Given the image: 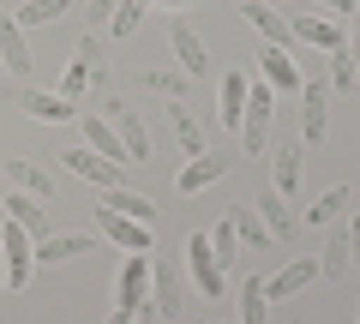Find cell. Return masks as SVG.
<instances>
[{
  "instance_id": "obj_33",
  "label": "cell",
  "mask_w": 360,
  "mask_h": 324,
  "mask_svg": "<svg viewBox=\"0 0 360 324\" xmlns=\"http://www.w3.org/2000/svg\"><path fill=\"white\" fill-rule=\"evenodd\" d=\"M66 6L72 0H30V6H18V25H54V18H66Z\"/></svg>"
},
{
  "instance_id": "obj_9",
  "label": "cell",
  "mask_w": 360,
  "mask_h": 324,
  "mask_svg": "<svg viewBox=\"0 0 360 324\" xmlns=\"http://www.w3.org/2000/svg\"><path fill=\"white\" fill-rule=\"evenodd\" d=\"M258 66H264L258 78H264V84H270L276 96H300V84H307V78H300V60H295V48H270V42H264Z\"/></svg>"
},
{
  "instance_id": "obj_44",
  "label": "cell",
  "mask_w": 360,
  "mask_h": 324,
  "mask_svg": "<svg viewBox=\"0 0 360 324\" xmlns=\"http://www.w3.org/2000/svg\"><path fill=\"white\" fill-rule=\"evenodd\" d=\"M108 324H139V318H132V312H120V306H115V318H108Z\"/></svg>"
},
{
  "instance_id": "obj_5",
  "label": "cell",
  "mask_w": 360,
  "mask_h": 324,
  "mask_svg": "<svg viewBox=\"0 0 360 324\" xmlns=\"http://www.w3.org/2000/svg\"><path fill=\"white\" fill-rule=\"evenodd\" d=\"M96 234H103L108 247H120V252H144V259H150V247H156L150 222L120 216V210H103V205H96Z\"/></svg>"
},
{
  "instance_id": "obj_46",
  "label": "cell",
  "mask_w": 360,
  "mask_h": 324,
  "mask_svg": "<svg viewBox=\"0 0 360 324\" xmlns=\"http://www.w3.org/2000/svg\"><path fill=\"white\" fill-rule=\"evenodd\" d=\"M0 72H6V60H0Z\"/></svg>"
},
{
  "instance_id": "obj_10",
  "label": "cell",
  "mask_w": 360,
  "mask_h": 324,
  "mask_svg": "<svg viewBox=\"0 0 360 324\" xmlns=\"http://www.w3.org/2000/svg\"><path fill=\"white\" fill-rule=\"evenodd\" d=\"M60 162H66V169L78 174V181H90L96 193H108V186H120V162H108V156H96L90 144H72V150H66Z\"/></svg>"
},
{
  "instance_id": "obj_20",
  "label": "cell",
  "mask_w": 360,
  "mask_h": 324,
  "mask_svg": "<svg viewBox=\"0 0 360 324\" xmlns=\"http://www.w3.org/2000/svg\"><path fill=\"white\" fill-rule=\"evenodd\" d=\"M96 247V234L72 228V234H49V240H37V264H66V259H84V252Z\"/></svg>"
},
{
  "instance_id": "obj_39",
  "label": "cell",
  "mask_w": 360,
  "mask_h": 324,
  "mask_svg": "<svg viewBox=\"0 0 360 324\" xmlns=\"http://www.w3.org/2000/svg\"><path fill=\"white\" fill-rule=\"evenodd\" d=\"M348 60H354V78H360V13H348Z\"/></svg>"
},
{
  "instance_id": "obj_38",
  "label": "cell",
  "mask_w": 360,
  "mask_h": 324,
  "mask_svg": "<svg viewBox=\"0 0 360 324\" xmlns=\"http://www.w3.org/2000/svg\"><path fill=\"white\" fill-rule=\"evenodd\" d=\"M312 6H319L324 18H342V25H348V13H360V0H312Z\"/></svg>"
},
{
  "instance_id": "obj_45",
  "label": "cell",
  "mask_w": 360,
  "mask_h": 324,
  "mask_svg": "<svg viewBox=\"0 0 360 324\" xmlns=\"http://www.w3.org/2000/svg\"><path fill=\"white\" fill-rule=\"evenodd\" d=\"M0 294H6V247H0Z\"/></svg>"
},
{
  "instance_id": "obj_13",
  "label": "cell",
  "mask_w": 360,
  "mask_h": 324,
  "mask_svg": "<svg viewBox=\"0 0 360 324\" xmlns=\"http://www.w3.org/2000/svg\"><path fill=\"white\" fill-rule=\"evenodd\" d=\"M240 18H252V30L270 42V48H295V18H288V13L258 6V0H240Z\"/></svg>"
},
{
  "instance_id": "obj_24",
  "label": "cell",
  "mask_w": 360,
  "mask_h": 324,
  "mask_svg": "<svg viewBox=\"0 0 360 324\" xmlns=\"http://www.w3.org/2000/svg\"><path fill=\"white\" fill-rule=\"evenodd\" d=\"M252 210L264 216V228L276 234V240H288V234H295V216H288V198L276 193V186H270V193H258V198H252Z\"/></svg>"
},
{
  "instance_id": "obj_26",
  "label": "cell",
  "mask_w": 360,
  "mask_h": 324,
  "mask_svg": "<svg viewBox=\"0 0 360 324\" xmlns=\"http://www.w3.org/2000/svg\"><path fill=\"white\" fill-rule=\"evenodd\" d=\"M72 60L90 72V84H103V78H108V42L96 37V30H84V37H78V48H72Z\"/></svg>"
},
{
  "instance_id": "obj_19",
  "label": "cell",
  "mask_w": 360,
  "mask_h": 324,
  "mask_svg": "<svg viewBox=\"0 0 360 324\" xmlns=\"http://www.w3.org/2000/svg\"><path fill=\"white\" fill-rule=\"evenodd\" d=\"M300 174H307V156H300L295 144H276V150H270V186H276L283 198H295L300 193Z\"/></svg>"
},
{
  "instance_id": "obj_40",
  "label": "cell",
  "mask_w": 360,
  "mask_h": 324,
  "mask_svg": "<svg viewBox=\"0 0 360 324\" xmlns=\"http://www.w3.org/2000/svg\"><path fill=\"white\" fill-rule=\"evenodd\" d=\"M348 271H360V216H348Z\"/></svg>"
},
{
  "instance_id": "obj_8",
  "label": "cell",
  "mask_w": 360,
  "mask_h": 324,
  "mask_svg": "<svg viewBox=\"0 0 360 324\" xmlns=\"http://www.w3.org/2000/svg\"><path fill=\"white\" fill-rule=\"evenodd\" d=\"M295 42H312L324 54H348V25L342 18H324V13H300L295 18Z\"/></svg>"
},
{
  "instance_id": "obj_2",
  "label": "cell",
  "mask_w": 360,
  "mask_h": 324,
  "mask_svg": "<svg viewBox=\"0 0 360 324\" xmlns=\"http://www.w3.org/2000/svg\"><path fill=\"white\" fill-rule=\"evenodd\" d=\"M270 120H276V91H270L264 78H252V91H246V115H240V150L246 156H264L270 150Z\"/></svg>"
},
{
  "instance_id": "obj_43",
  "label": "cell",
  "mask_w": 360,
  "mask_h": 324,
  "mask_svg": "<svg viewBox=\"0 0 360 324\" xmlns=\"http://www.w3.org/2000/svg\"><path fill=\"white\" fill-rule=\"evenodd\" d=\"M258 6H276V13H295L300 0H258Z\"/></svg>"
},
{
  "instance_id": "obj_42",
  "label": "cell",
  "mask_w": 360,
  "mask_h": 324,
  "mask_svg": "<svg viewBox=\"0 0 360 324\" xmlns=\"http://www.w3.org/2000/svg\"><path fill=\"white\" fill-rule=\"evenodd\" d=\"M150 6H168V13H186V6H193V0H150Z\"/></svg>"
},
{
  "instance_id": "obj_21",
  "label": "cell",
  "mask_w": 360,
  "mask_h": 324,
  "mask_svg": "<svg viewBox=\"0 0 360 324\" xmlns=\"http://www.w3.org/2000/svg\"><path fill=\"white\" fill-rule=\"evenodd\" d=\"M78 120H84V144H90L96 156H108V162H132V156H127V144H120V132H115V120H108V115H78Z\"/></svg>"
},
{
  "instance_id": "obj_25",
  "label": "cell",
  "mask_w": 360,
  "mask_h": 324,
  "mask_svg": "<svg viewBox=\"0 0 360 324\" xmlns=\"http://www.w3.org/2000/svg\"><path fill=\"white\" fill-rule=\"evenodd\" d=\"M348 198H354V193H348V181H336L330 193H319V198H312L307 222H319V228H330V222H342V216H348Z\"/></svg>"
},
{
  "instance_id": "obj_34",
  "label": "cell",
  "mask_w": 360,
  "mask_h": 324,
  "mask_svg": "<svg viewBox=\"0 0 360 324\" xmlns=\"http://www.w3.org/2000/svg\"><path fill=\"white\" fill-rule=\"evenodd\" d=\"M139 25H144V6H139V0H120L115 18H108V37H132Z\"/></svg>"
},
{
  "instance_id": "obj_22",
  "label": "cell",
  "mask_w": 360,
  "mask_h": 324,
  "mask_svg": "<svg viewBox=\"0 0 360 324\" xmlns=\"http://www.w3.org/2000/svg\"><path fill=\"white\" fill-rule=\"evenodd\" d=\"M6 181H13L18 193L42 198V205H54V181H49V169H42V162H30V156H13V162H6Z\"/></svg>"
},
{
  "instance_id": "obj_32",
  "label": "cell",
  "mask_w": 360,
  "mask_h": 324,
  "mask_svg": "<svg viewBox=\"0 0 360 324\" xmlns=\"http://www.w3.org/2000/svg\"><path fill=\"white\" fill-rule=\"evenodd\" d=\"M342 271H348V228H336V222H330V240H324V252H319V276H330V283H336Z\"/></svg>"
},
{
  "instance_id": "obj_7",
  "label": "cell",
  "mask_w": 360,
  "mask_h": 324,
  "mask_svg": "<svg viewBox=\"0 0 360 324\" xmlns=\"http://www.w3.org/2000/svg\"><path fill=\"white\" fill-rule=\"evenodd\" d=\"M324 132H330V78H312L300 84V138L319 144Z\"/></svg>"
},
{
  "instance_id": "obj_28",
  "label": "cell",
  "mask_w": 360,
  "mask_h": 324,
  "mask_svg": "<svg viewBox=\"0 0 360 324\" xmlns=\"http://www.w3.org/2000/svg\"><path fill=\"white\" fill-rule=\"evenodd\" d=\"M144 91H156V96H168V103H180V96L193 91V78L180 72V66H150V72H144Z\"/></svg>"
},
{
  "instance_id": "obj_3",
  "label": "cell",
  "mask_w": 360,
  "mask_h": 324,
  "mask_svg": "<svg viewBox=\"0 0 360 324\" xmlns=\"http://www.w3.org/2000/svg\"><path fill=\"white\" fill-rule=\"evenodd\" d=\"M180 259H186V271H193V288H198L205 300H222V294H229V264L217 259L210 234H186V252H180Z\"/></svg>"
},
{
  "instance_id": "obj_1",
  "label": "cell",
  "mask_w": 360,
  "mask_h": 324,
  "mask_svg": "<svg viewBox=\"0 0 360 324\" xmlns=\"http://www.w3.org/2000/svg\"><path fill=\"white\" fill-rule=\"evenodd\" d=\"M180 312H186V264L150 252V306L139 318L144 324H180Z\"/></svg>"
},
{
  "instance_id": "obj_41",
  "label": "cell",
  "mask_w": 360,
  "mask_h": 324,
  "mask_svg": "<svg viewBox=\"0 0 360 324\" xmlns=\"http://www.w3.org/2000/svg\"><path fill=\"white\" fill-rule=\"evenodd\" d=\"M120 0H90V30H96V18H115Z\"/></svg>"
},
{
  "instance_id": "obj_36",
  "label": "cell",
  "mask_w": 360,
  "mask_h": 324,
  "mask_svg": "<svg viewBox=\"0 0 360 324\" xmlns=\"http://www.w3.org/2000/svg\"><path fill=\"white\" fill-rule=\"evenodd\" d=\"M90 91V72H84V66H66V72H60V84H54V96H66V103H78V96H84Z\"/></svg>"
},
{
  "instance_id": "obj_17",
  "label": "cell",
  "mask_w": 360,
  "mask_h": 324,
  "mask_svg": "<svg viewBox=\"0 0 360 324\" xmlns=\"http://www.w3.org/2000/svg\"><path fill=\"white\" fill-rule=\"evenodd\" d=\"M103 115L115 120V132H120V144H127V156H132V162H150V132H144V120L132 115L127 103H108Z\"/></svg>"
},
{
  "instance_id": "obj_14",
  "label": "cell",
  "mask_w": 360,
  "mask_h": 324,
  "mask_svg": "<svg viewBox=\"0 0 360 324\" xmlns=\"http://www.w3.org/2000/svg\"><path fill=\"white\" fill-rule=\"evenodd\" d=\"M222 174H229V156H217V150H205V156H186V162H180V174H174V186L186 198L193 193H205V186H217Z\"/></svg>"
},
{
  "instance_id": "obj_16",
  "label": "cell",
  "mask_w": 360,
  "mask_h": 324,
  "mask_svg": "<svg viewBox=\"0 0 360 324\" xmlns=\"http://www.w3.org/2000/svg\"><path fill=\"white\" fill-rule=\"evenodd\" d=\"M0 210H6L18 228H30V240H49V205H42V198H30V193L13 186V193L0 198Z\"/></svg>"
},
{
  "instance_id": "obj_4",
  "label": "cell",
  "mask_w": 360,
  "mask_h": 324,
  "mask_svg": "<svg viewBox=\"0 0 360 324\" xmlns=\"http://www.w3.org/2000/svg\"><path fill=\"white\" fill-rule=\"evenodd\" d=\"M0 247H6V288H25L37 276V240L13 216H0Z\"/></svg>"
},
{
  "instance_id": "obj_6",
  "label": "cell",
  "mask_w": 360,
  "mask_h": 324,
  "mask_svg": "<svg viewBox=\"0 0 360 324\" xmlns=\"http://www.w3.org/2000/svg\"><path fill=\"white\" fill-rule=\"evenodd\" d=\"M115 300H120V312H132V318L150 306V259H144V252H127L120 283H115Z\"/></svg>"
},
{
  "instance_id": "obj_15",
  "label": "cell",
  "mask_w": 360,
  "mask_h": 324,
  "mask_svg": "<svg viewBox=\"0 0 360 324\" xmlns=\"http://www.w3.org/2000/svg\"><path fill=\"white\" fill-rule=\"evenodd\" d=\"M312 283H319V259H288L276 276H264V300H288V294H300Z\"/></svg>"
},
{
  "instance_id": "obj_18",
  "label": "cell",
  "mask_w": 360,
  "mask_h": 324,
  "mask_svg": "<svg viewBox=\"0 0 360 324\" xmlns=\"http://www.w3.org/2000/svg\"><path fill=\"white\" fill-rule=\"evenodd\" d=\"M246 91H252V72L246 66H229L217 103H222V127H234V132H240V115H246Z\"/></svg>"
},
{
  "instance_id": "obj_30",
  "label": "cell",
  "mask_w": 360,
  "mask_h": 324,
  "mask_svg": "<svg viewBox=\"0 0 360 324\" xmlns=\"http://www.w3.org/2000/svg\"><path fill=\"white\" fill-rule=\"evenodd\" d=\"M168 115H174V138H180V150H186V156H205V150H210V138H205V127L193 120V108L174 103Z\"/></svg>"
},
{
  "instance_id": "obj_35",
  "label": "cell",
  "mask_w": 360,
  "mask_h": 324,
  "mask_svg": "<svg viewBox=\"0 0 360 324\" xmlns=\"http://www.w3.org/2000/svg\"><path fill=\"white\" fill-rule=\"evenodd\" d=\"M210 247H217V259H222V264L240 259V234H234V222H217V228H210Z\"/></svg>"
},
{
  "instance_id": "obj_11",
  "label": "cell",
  "mask_w": 360,
  "mask_h": 324,
  "mask_svg": "<svg viewBox=\"0 0 360 324\" xmlns=\"http://www.w3.org/2000/svg\"><path fill=\"white\" fill-rule=\"evenodd\" d=\"M168 42H174V66L198 84V78L210 72V54H205V42L193 37V25H186V18H168Z\"/></svg>"
},
{
  "instance_id": "obj_12",
  "label": "cell",
  "mask_w": 360,
  "mask_h": 324,
  "mask_svg": "<svg viewBox=\"0 0 360 324\" xmlns=\"http://www.w3.org/2000/svg\"><path fill=\"white\" fill-rule=\"evenodd\" d=\"M18 108H25L30 120H42V127L78 120V103H66V96H54V91H37V84H18Z\"/></svg>"
},
{
  "instance_id": "obj_37",
  "label": "cell",
  "mask_w": 360,
  "mask_h": 324,
  "mask_svg": "<svg viewBox=\"0 0 360 324\" xmlns=\"http://www.w3.org/2000/svg\"><path fill=\"white\" fill-rule=\"evenodd\" d=\"M360 78H354V60H348V54H330V91L342 96V91H354Z\"/></svg>"
},
{
  "instance_id": "obj_27",
  "label": "cell",
  "mask_w": 360,
  "mask_h": 324,
  "mask_svg": "<svg viewBox=\"0 0 360 324\" xmlns=\"http://www.w3.org/2000/svg\"><path fill=\"white\" fill-rule=\"evenodd\" d=\"M103 210H120V216H139V222H156V205L144 193H132V186H108L103 193Z\"/></svg>"
},
{
  "instance_id": "obj_23",
  "label": "cell",
  "mask_w": 360,
  "mask_h": 324,
  "mask_svg": "<svg viewBox=\"0 0 360 324\" xmlns=\"http://www.w3.org/2000/svg\"><path fill=\"white\" fill-rule=\"evenodd\" d=\"M0 60H6L13 78L30 72V42H25V25H18V18H0Z\"/></svg>"
},
{
  "instance_id": "obj_29",
  "label": "cell",
  "mask_w": 360,
  "mask_h": 324,
  "mask_svg": "<svg viewBox=\"0 0 360 324\" xmlns=\"http://www.w3.org/2000/svg\"><path fill=\"white\" fill-rule=\"evenodd\" d=\"M240 324H270V300H264V276H240Z\"/></svg>"
},
{
  "instance_id": "obj_31",
  "label": "cell",
  "mask_w": 360,
  "mask_h": 324,
  "mask_svg": "<svg viewBox=\"0 0 360 324\" xmlns=\"http://www.w3.org/2000/svg\"><path fill=\"white\" fill-rule=\"evenodd\" d=\"M229 222H234V234H240L246 247H270V240H276V234L264 228V216H258L252 205H234V210H229Z\"/></svg>"
}]
</instances>
